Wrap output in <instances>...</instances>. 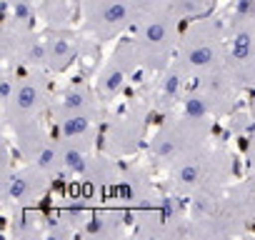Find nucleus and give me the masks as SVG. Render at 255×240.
Here are the masks:
<instances>
[]
</instances>
